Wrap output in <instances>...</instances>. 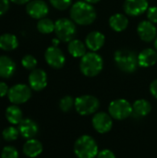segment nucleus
<instances>
[{"mask_svg": "<svg viewBox=\"0 0 157 158\" xmlns=\"http://www.w3.org/2000/svg\"><path fill=\"white\" fill-rule=\"evenodd\" d=\"M97 13L93 5L85 1H78L70 8L71 19L79 25H90L96 19Z\"/></svg>", "mask_w": 157, "mask_h": 158, "instance_id": "1", "label": "nucleus"}, {"mask_svg": "<svg viewBox=\"0 0 157 158\" xmlns=\"http://www.w3.org/2000/svg\"><path fill=\"white\" fill-rule=\"evenodd\" d=\"M104 61L100 55L95 52L86 53L81 59L80 69L86 77H95L103 69Z\"/></svg>", "mask_w": 157, "mask_h": 158, "instance_id": "2", "label": "nucleus"}, {"mask_svg": "<svg viewBox=\"0 0 157 158\" xmlns=\"http://www.w3.org/2000/svg\"><path fill=\"white\" fill-rule=\"evenodd\" d=\"M114 59L117 67L126 73H132L137 69L138 56L131 50L122 48L118 50L114 55Z\"/></svg>", "mask_w": 157, "mask_h": 158, "instance_id": "3", "label": "nucleus"}, {"mask_svg": "<svg viewBox=\"0 0 157 158\" xmlns=\"http://www.w3.org/2000/svg\"><path fill=\"white\" fill-rule=\"evenodd\" d=\"M74 153L78 158H94L99 152L95 140L89 135H82L75 142Z\"/></svg>", "mask_w": 157, "mask_h": 158, "instance_id": "4", "label": "nucleus"}, {"mask_svg": "<svg viewBox=\"0 0 157 158\" xmlns=\"http://www.w3.org/2000/svg\"><path fill=\"white\" fill-rule=\"evenodd\" d=\"M76 31L77 29L73 20L62 18L55 22V33L62 42H70L73 40Z\"/></svg>", "mask_w": 157, "mask_h": 158, "instance_id": "5", "label": "nucleus"}, {"mask_svg": "<svg viewBox=\"0 0 157 158\" xmlns=\"http://www.w3.org/2000/svg\"><path fill=\"white\" fill-rule=\"evenodd\" d=\"M75 108L81 116H88L95 113L99 108V100L93 95H81L75 99Z\"/></svg>", "mask_w": 157, "mask_h": 158, "instance_id": "6", "label": "nucleus"}, {"mask_svg": "<svg viewBox=\"0 0 157 158\" xmlns=\"http://www.w3.org/2000/svg\"><path fill=\"white\" fill-rule=\"evenodd\" d=\"M109 115L118 120H123L129 118L132 112V106L130 103L125 99H117L110 103L108 106Z\"/></svg>", "mask_w": 157, "mask_h": 158, "instance_id": "7", "label": "nucleus"}, {"mask_svg": "<svg viewBox=\"0 0 157 158\" xmlns=\"http://www.w3.org/2000/svg\"><path fill=\"white\" fill-rule=\"evenodd\" d=\"M7 97L13 105H21L30 100L31 97V89L30 86L22 83L15 84L9 88Z\"/></svg>", "mask_w": 157, "mask_h": 158, "instance_id": "8", "label": "nucleus"}, {"mask_svg": "<svg viewBox=\"0 0 157 158\" xmlns=\"http://www.w3.org/2000/svg\"><path fill=\"white\" fill-rule=\"evenodd\" d=\"M44 58L46 63L53 69H58L64 67L66 63V57L61 49L57 46H50L44 53Z\"/></svg>", "mask_w": 157, "mask_h": 158, "instance_id": "9", "label": "nucleus"}, {"mask_svg": "<svg viewBox=\"0 0 157 158\" xmlns=\"http://www.w3.org/2000/svg\"><path fill=\"white\" fill-rule=\"evenodd\" d=\"M28 81L29 86L31 90L40 92L43 90L47 85V74L43 69H34L31 71Z\"/></svg>", "mask_w": 157, "mask_h": 158, "instance_id": "10", "label": "nucleus"}, {"mask_svg": "<svg viewBox=\"0 0 157 158\" xmlns=\"http://www.w3.org/2000/svg\"><path fill=\"white\" fill-rule=\"evenodd\" d=\"M26 11L32 19H41L46 17L49 12V7L43 0H32L27 4Z\"/></svg>", "mask_w": 157, "mask_h": 158, "instance_id": "11", "label": "nucleus"}, {"mask_svg": "<svg viewBox=\"0 0 157 158\" xmlns=\"http://www.w3.org/2000/svg\"><path fill=\"white\" fill-rule=\"evenodd\" d=\"M93 126L94 130L99 133L108 132L113 126L112 117L105 112L96 113L93 118Z\"/></svg>", "mask_w": 157, "mask_h": 158, "instance_id": "12", "label": "nucleus"}, {"mask_svg": "<svg viewBox=\"0 0 157 158\" xmlns=\"http://www.w3.org/2000/svg\"><path fill=\"white\" fill-rule=\"evenodd\" d=\"M149 8L147 0H125L124 11L127 15L131 17H138Z\"/></svg>", "mask_w": 157, "mask_h": 158, "instance_id": "13", "label": "nucleus"}, {"mask_svg": "<svg viewBox=\"0 0 157 158\" xmlns=\"http://www.w3.org/2000/svg\"><path fill=\"white\" fill-rule=\"evenodd\" d=\"M137 32L140 38L144 42H152L156 38L157 30L155 23L150 20H143L139 23Z\"/></svg>", "mask_w": 157, "mask_h": 158, "instance_id": "14", "label": "nucleus"}, {"mask_svg": "<svg viewBox=\"0 0 157 158\" xmlns=\"http://www.w3.org/2000/svg\"><path fill=\"white\" fill-rule=\"evenodd\" d=\"M38 125L31 118H24L19 124V134L27 140L34 138L38 133Z\"/></svg>", "mask_w": 157, "mask_h": 158, "instance_id": "15", "label": "nucleus"}, {"mask_svg": "<svg viewBox=\"0 0 157 158\" xmlns=\"http://www.w3.org/2000/svg\"><path fill=\"white\" fill-rule=\"evenodd\" d=\"M105 37L102 32L93 31L87 35L85 39V44L87 48H89L91 51L96 52L103 47V45L105 44Z\"/></svg>", "mask_w": 157, "mask_h": 158, "instance_id": "16", "label": "nucleus"}, {"mask_svg": "<svg viewBox=\"0 0 157 158\" xmlns=\"http://www.w3.org/2000/svg\"><path fill=\"white\" fill-rule=\"evenodd\" d=\"M16 71V63L7 56H0V78L9 79Z\"/></svg>", "mask_w": 157, "mask_h": 158, "instance_id": "17", "label": "nucleus"}, {"mask_svg": "<svg viewBox=\"0 0 157 158\" xmlns=\"http://www.w3.org/2000/svg\"><path fill=\"white\" fill-rule=\"evenodd\" d=\"M23 154L30 158L37 157L43 152V144L40 141L32 138L27 140L22 147Z\"/></svg>", "mask_w": 157, "mask_h": 158, "instance_id": "18", "label": "nucleus"}, {"mask_svg": "<svg viewBox=\"0 0 157 158\" xmlns=\"http://www.w3.org/2000/svg\"><path fill=\"white\" fill-rule=\"evenodd\" d=\"M157 62V52L155 49L146 48L138 55V64L143 68H149Z\"/></svg>", "mask_w": 157, "mask_h": 158, "instance_id": "19", "label": "nucleus"}, {"mask_svg": "<svg viewBox=\"0 0 157 158\" xmlns=\"http://www.w3.org/2000/svg\"><path fill=\"white\" fill-rule=\"evenodd\" d=\"M128 25H129V19L127 16H125L124 14L117 13L111 16L109 19V26L115 31L118 32L123 31L127 29Z\"/></svg>", "mask_w": 157, "mask_h": 158, "instance_id": "20", "label": "nucleus"}, {"mask_svg": "<svg viewBox=\"0 0 157 158\" xmlns=\"http://www.w3.org/2000/svg\"><path fill=\"white\" fill-rule=\"evenodd\" d=\"M6 118L12 125H19L23 119L22 110L18 106V105L9 106L6 109Z\"/></svg>", "mask_w": 157, "mask_h": 158, "instance_id": "21", "label": "nucleus"}, {"mask_svg": "<svg viewBox=\"0 0 157 158\" xmlns=\"http://www.w3.org/2000/svg\"><path fill=\"white\" fill-rule=\"evenodd\" d=\"M19 46V40L16 35L4 33L0 35V49L4 51H13Z\"/></svg>", "mask_w": 157, "mask_h": 158, "instance_id": "22", "label": "nucleus"}, {"mask_svg": "<svg viewBox=\"0 0 157 158\" xmlns=\"http://www.w3.org/2000/svg\"><path fill=\"white\" fill-rule=\"evenodd\" d=\"M86 45L78 39H73L68 42V51L73 57H82L86 54Z\"/></svg>", "mask_w": 157, "mask_h": 158, "instance_id": "23", "label": "nucleus"}, {"mask_svg": "<svg viewBox=\"0 0 157 158\" xmlns=\"http://www.w3.org/2000/svg\"><path fill=\"white\" fill-rule=\"evenodd\" d=\"M133 112L138 117H145L151 111V104L145 99H139L132 106Z\"/></svg>", "mask_w": 157, "mask_h": 158, "instance_id": "24", "label": "nucleus"}, {"mask_svg": "<svg viewBox=\"0 0 157 158\" xmlns=\"http://www.w3.org/2000/svg\"><path fill=\"white\" fill-rule=\"evenodd\" d=\"M37 30L43 34H49L55 31V22L47 18L41 19L37 22Z\"/></svg>", "mask_w": 157, "mask_h": 158, "instance_id": "25", "label": "nucleus"}, {"mask_svg": "<svg viewBox=\"0 0 157 158\" xmlns=\"http://www.w3.org/2000/svg\"><path fill=\"white\" fill-rule=\"evenodd\" d=\"M19 135V129H16L15 127L13 126H10V127H7L6 128L3 132H2V136L4 138L5 141L6 142H13V141H16L18 139Z\"/></svg>", "mask_w": 157, "mask_h": 158, "instance_id": "26", "label": "nucleus"}, {"mask_svg": "<svg viewBox=\"0 0 157 158\" xmlns=\"http://www.w3.org/2000/svg\"><path fill=\"white\" fill-rule=\"evenodd\" d=\"M21 65L24 69L33 70L37 66V59L31 55H26L21 59Z\"/></svg>", "mask_w": 157, "mask_h": 158, "instance_id": "27", "label": "nucleus"}, {"mask_svg": "<svg viewBox=\"0 0 157 158\" xmlns=\"http://www.w3.org/2000/svg\"><path fill=\"white\" fill-rule=\"evenodd\" d=\"M74 105H75V101L69 95L64 96L59 102V107L64 112H68V111L71 110V108L73 107Z\"/></svg>", "mask_w": 157, "mask_h": 158, "instance_id": "28", "label": "nucleus"}, {"mask_svg": "<svg viewBox=\"0 0 157 158\" xmlns=\"http://www.w3.org/2000/svg\"><path fill=\"white\" fill-rule=\"evenodd\" d=\"M1 158H19V152L14 146H5L1 152Z\"/></svg>", "mask_w": 157, "mask_h": 158, "instance_id": "29", "label": "nucleus"}, {"mask_svg": "<svg viewBox=\"0 0 157 158\" xmlns=\"http://www.w3.org/2000/svg\"><path fill=\"white\" fill-rule=\"evenodd\" d=\"M50 4L57 10H66L70 6L72 0H49Z\"/></svg>", "mask_w": 157, "mask_h": 158, "instance_id": "30", "label": "nucleus"}, {"mask_svg": "<svg viewBox=\"0 0 157 158\" xmlns=\"http://www.w3.org/2000/svg\"><path fill=\"white\" fill-rule=\"evenodd\" d=\"M147 18L148 19L156 24L157 23V6H151L147 10Z\"/></svg>", "mask_w": 157, "mask_h": 158, "instance_id": "31", "label": "nucleus"}, {"mask_svg": "<svg viewBox=\"0 0 157 158\" xmlns=\"http://www.w3.org/2000/svg\"><path fill=\"white\" fill-rule=\"evenodd\" d=\"M97 158H116V156L114 155V153L112 151H110L108 149H105L98 153Z\"/></svg>", "mask_w": 157, "mask_h": 158, "instance_id": "32", "label": "nucleus"}, {"mask_svg": "<svg viewBox=\"0 0 157 158\" xmlns=\"http://www.w3.org/2000/svg\"><path fill=\"white\" fill-rule=\"evenodd\" d=\"M10 0H0V17L6 13L9 8Z\"/></svg>", "mask_w": 157, "mask_h": 158, "instance_id": "33", "label": "nucleus"}, {"mask_svg": "<svg viewBox=\"0 0 157 158\" xmlns=\"http://www.w3.org/2000/svg\"><path fill=\"white\" fill-rule=\"evenodd\" d=\"M8 90H9V88H8L7 84L3 81H0V97H4V96L7 95Z\"/></svg>", "mask_w": 157, "mask_h": 158, "instance_id": "34", "label": "nucleus"}, {"mask_svg": "<svg viewBox=\"0 0 157 158\" xmlns=\"http://www.w3.org/2000/svg\"><path fill=\"white\" fill-rule=\"evenodd\" d=\"M150 92L152 95L157 99V80H155L150 85Z\"/></svg>", "mask_w": 157, "mask_h": 158, "instance_id": "35", "label": "nucleus"}, {"mask_svg": "<svg viewBox=\"0 0 157 158\" xmlns=\"http://www.w3.org/2000/svg\"><path fill=\"white\" fill-rule=\"evenodd\" d=\"M10 1L17 5H24V4H28L31 0H10Z\"/></svg>", "mask_w": 157, "mask_h": 158, "instance_id": "36", "label": "nucleus"}, {"mask_svg": "<svg viewBox=\"0 0 157 158\" xmlns=\"http://www.w3.org/2000/svg\"><path fill=\"white\" fill-rule=\"evenodd\" d=\"M59 41H60V40H59L58 38H57V39H53V40H52V44H53V45H54V46H57V45H58V44H59Z\"/></svg>", "mask_w": 157, "mask_h": 158, "instance_id": "37", "label": "nucleus"}, {"mask_svg": "<svg viewBox=\"0 0 157 158\" xmlns=\"http://www.w3.org/2000/svg\"><path fill=\"white\" fill-rule=\"evenodd\" d=\"M84 1L89 3V4H91V5H93V4H96V3L100 2L101 0H84Z\"/></svg>", "mask_w": 157, "mask_h": 158, "instance_id": "38", "label": "nucleus"}, {"mask_svg": "<svg viewBox=\"0 0 157 158\" xmlns=\"http://www.w3.org/2000/svg\"><path fill=\"white\" fill-rule=\"evenodd\" d=\"M155 49H156L157 51V37L155 38Z\"/></svg>", "mask_w": 157, "mask_h": 158, "instance_id": "39", "label": "nucleus"}]
</instances>
